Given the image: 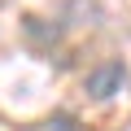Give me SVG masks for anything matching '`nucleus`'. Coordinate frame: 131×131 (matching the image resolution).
<instances>
[{"instance_id": "nucleus-1", "label": "nucleus", "mask_w": 131, "mask_h": 131, "mask_svg": "<svg viewBox=\"0 0 131 131\" xmlns=\"http://www.w3.org/2000/svg\"><path fill=\"white\" fill-rule=\"evenodd\" d=\"M122 88H127V61L122 57H105L101 66H92L83 74V92L92 101H114Z\"/></svg>"}]
</instances>
